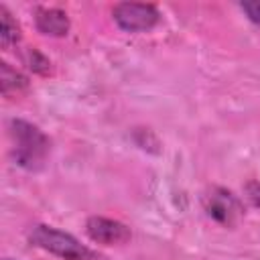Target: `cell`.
Segmentation results:
<instances>
[{"mask_svg":"<svg viewBox=\"0 0 260 260\" xmlns=\"http://www.w3.org/2000/svg\"><path fill=\"white\" fill-rule=\"evenodd\" d=\"M10 136L14 162L24 171H39L51 152L49 136L26 120H12Z\"/></svg>","mask_w":260,"mask_h":260,"instance_id":"cell-1","label":"cell"},{"mask_svg":"<svg viewBox=\"0 0 260 260\" xmlns=\"http://www.w3.org/2000/svg\"><path fill=\"white\" fill-rule=\"evenodd\" d=\"M28 242L61 260H106L100 252L87 248L75 236L45 223H39L30 230Z\"/></svg>","mask_w":260,"mask_h":260,"instance_id":"cell-2","label":"cell"},{"mask_svg":"<svg viewBox=\"0 0 260 260\" xmlns=\"http://www.w3.org/2000/svg\"><path fill=\"white\" fill-rule=\"evenodd\" d=\"M112 16L124 32H146L160 20L158 8L144 2H120L112 8Z\"/></svg>","mask_w":260,"mask_h":260,"instance_id":"cell-3","label":"cell"},{"mask_svg":"<svg viewBox=\"0 0 260 260\" xmlns=\"http://www.w3.org/2000/svg\"><path fill=\"white\" fill-rule=\"evenodd\" d=\"M203 209L205 213L221 223V225H234L242 215H244V205L242 201L228 189L223 187H213L205 199H203Z\"/></svg>","mask_w":260,"mask_h":260,"instance_id":"cell-4","label":"cell"},{"mask_svg":"<svg viewBox=\"0 0 260 260\" xmlns=\"http://www.w3.org/2000/svg\"><path fill=\"white\" fill-rule=\"evenodd\" d=\"M85 234L89 236L91 242L102 244V246H120L130 240V228L118 219L102 217V215H91L85 221Z\"/></svg>","mask_w":260,"mask_h":260,"instance_id":"cell-5","label":"cell"},{"mask_svg":"<svg viewBox=\"0 0 260 260\" xmlns=\"http://www.w3.org/2000/svg\"><path fill=\"white\" fill-rule=\"evenodd\" d=\"M35 26L45 37H65L71 22L67 12L61 8H39L35 12Z\"/></svg>","mask_w":260,"mask_h":260,"instance_id":"cell-6","label":"cell"},{"mask_svg":"<svg viewBox=\"0 0 260 260\" xmlns=\"http://www.w3.org/2000/svg\"><path fill=\"white\" fill-rule=\"evenodd\" d=\"M26 85H28V79L20 71L10 67L6 61L0 63V87H2V95L4 98L18 95L20 91L26 89Z\"/></svg>","mask_w":260,"mask_h":260,"instance_id":"cell-7","label":"cell"},{"mask_svg":"<svg viewBox=\"0 0 260 260\" xmlns=\"http://www.w3.org/2000/svg\"><path fill=\"white\" fill-rule=\"evenodd\" d=\"M0 41L2 47H10L20 41V26L6 6H0Z\"/></svg>","mask_w":260,"mask_h":260,"instance_id":"cell-8","label":"cell"},{"mask_svg":"<svg viewBox=\"0 0 260 260\" xmlns=\"http://www.w3.org/2000/svg\"><path fill=\"white\" fill-rule=\"evenodd\" d=\"M24 63L28 65V69H32L35 73H41V75H47L51 71V61L37 49H28L24 53Z\"/></svg>","mask_w":260,"mask_h":260,"instance_id":"cell-9","label":"cell"},{"mask_svg":"<svg viewBox=\"0 0 260 260\" xmlns=\"http://www.w3.org/2000/svg\"><path fill=\"white\" fill-rule=\"evenodd\" d=\"M244 195L256 209H260V181H248L244 185Z\"/></svg>","mask_w":260,"mask_h":260,"instance_id":"cell-10","label":"cell"},{"mask_svg":"<svg viewBox=\"0 0 260 260\" xmlns=\"http://www.w3.org/2000/svg\"><path fill=\"white\" fill-rule=\"evenodd\" d=\"M242 12L248 16V20L260 24V0H250V2H242L240 4Z\"/></svg>","mask_w":260,"mask_h":260,"instance_id":"cell-11","label":"cell"},{"mask_svg":"<svg viewBox=\"0 0 260 260\" xmlns=\"http://www.w3.org/2000/svg\"><path fill=\"white\" fill-rule=\"evenodd\" d=\"M4 260H12V258H4Z\"/></svg>","mask_w":260,"mask_h":260,"instance_id":"cell-12","label":"cell"}]
</instances>
